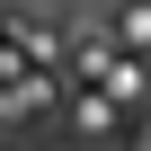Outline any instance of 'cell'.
I'll list each match as a JSON object with an SVG mask.
<instances>
[{
    "mask_svg": "<svg viewBox=\"0 0 151 151\" xmlns=\"http://www.w3.org/2000/svg\"><path fill=\"white\" fill-rule=\"evenodd\" d=\"M116 45L124 53H151V0H124L116 9Z\"/></svg>",
    "mask_w": 151,
    "mask_h": 151,
    "instance_id": "6da1fadb",
    "label": "cell"
}]
</instances>
